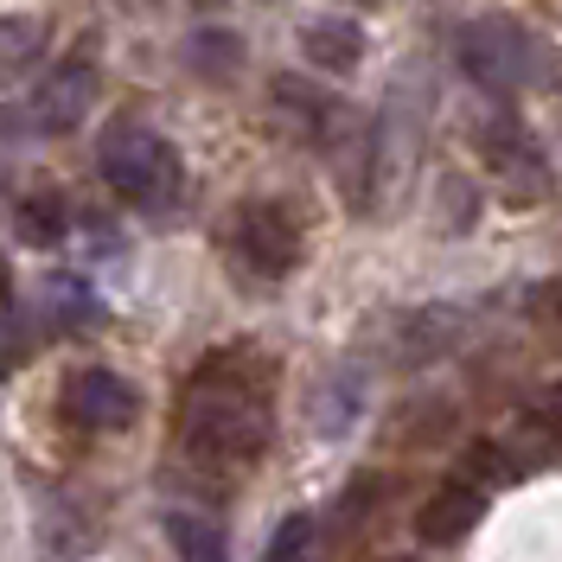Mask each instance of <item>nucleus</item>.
<instances>
[{
  "instance_id": "f3484780",
  "label": "nucleus",
  "mask_w": 562,
  "mask_h": 562,
  "mask_svg": "<svg viewBox=\"0 0 562 562\" xmlns=\"http://www.w3.org/2000/svg\"><path fill=\"white\" fill-rule=\"evenodd\" d=\"M231 52H237V45H231L224 33H199V38H192V65H199V70H224Z\"/></svg>"
},
{
  "instance_id": "f03ea898",
  "label": "nucleus",
  "mask_w": 562,
  "mask_h": 562,
  "mask_svg": "<svg viewBox=\"0 0 562 562\" xmlns=\"http://www.w3.org/2000/svg\"><path fill=\"white\" fill-rule=\"evenodd\" d=\"M97 167H103L109 192H115L122 205H135L140 217H173L179 199H186V167H179L173 140L154 135L135 115H122V122L103 128Z\"/></svg>"
},
{
  "instance_id": "2eb2a0df",
  "label": "nucleus",
  "mask_w": 562,
  "mask_h": 562,
  "mask_svg": "<svg viewBox=\"0 0 562 562\" xmlns=\"http://www.w3.org/2000/svg\"><path fill=\"white\" fill-rule=\"evenodd\" d=\"M167 537H173L179 562H231L224 557V530L199 518V512H167Z\"/></svg>"
},
{
  "instance_id": "7ed1b4c3",
  "label": "nucleus",
  "mask_w": 562,
  "mask_h": 562,
  "mask_svg": "<svg viewBox=\"0 0 562 562\" xmlns=\"http://www.w3.org/2000/svg\"><path fill=\"white\" fill-rule=\"evenodd\" d=\"M460 70L480 83V90H525L530 77H543V70H557V58H543L537 52V38L518 26V20H505V13H492V20H473L454 45Z\"/></svg>"
},
{
  "instance_id": "f8f14e48",
  "label": "nucleus",
  "mask_w": 562,
  "mask_h": 562,
  "mask_svg": "<svg viewBox=\"0 0 562 562\" xmlns=\"http://www.w3.org/2000/svg\"><path fill=\"white\" fill-rule=\"evenodd\" d=\"M38 307H45V319H52L58 333H83V326L103 319V301H97L77 276H52L45 281V294H38Z\"/></svg>"
},
{
  "instance_id": "ddd939ff",
  "label": "nucleus",
  "mask_w": 562,
  "mask_h": 562,
  "mask_svg": "<svg viewBox=\"0 0 562 562\" xmlns=\"http://www.w3.org/2000/svg\"><path fill=\"white\" fill-rule=\"evenodd\" d=\"M307 416H314L319 435H346L351 422H358V371H333V378H319L314 396H307Z\"/></svg>"
},
{
  "instance_id": "9d476101",
  "label": "nucleus",
  "mask_w": 562,
  "mask_h": 562,
  "mask_svg": "<svg viewBox=\"0 0 562 562\" xmlns=\"http://www.w3.org/2000/svg\"><path fill=\"white\" fill-rule=\"evenodd\" d=\"M276 109H281V122H294L307 140H326L333 135V122H339V103H333L326 90H314L307 77H281L276 83Z\"/></svg>"
},
{
  "instance_id": "20e7f679",
  "label": "nucleus",
  "mask_w": 562,
  "mask_h": 562,
  "mask_svg": "<svg viewBox=\"0 0 562 562\" xmlns=\"http://www.w3.org/2000/svg\"><path fill=\"white\" fill-rule=\"evenodd\" d=\"M224 244H231L237 276L281 281V276H294V269H301V217L281 205V199H249V205L231 211Z\"/></svg>"
},
{
  "instance_id": "4468645a",
  "label": "nucleus",
  "mask_w": 562,
  "mask_h": 562,
  "mask_svg": "<svg viewBox=\"0 0 562 562\" xmlns=\"http://www.w3.org/2000/svg\"><path fill=\"white\" fill-rule=\"evenodd\" d=\"M65 224H70V205L58 199V192H33L26 205L13 211V231H20V244H33V249L65 244Z\"/></svg>"
},
{
  "instance_id": "6ab92c4d",
  "label": "nucleus",
  "mask_w": 562,
  "mask_h": 562,
  "mask_svg": "<svg viewBox=\"0 0 562 562\" xmlns=\"http://www.w3.org/2000/svg\"><path fill=\"white\" fill-rule=\"evenodd\" d=\"M358 7H378V0H358Z\"/></svg>"
},
{
  "instance_id": "f257e3e1",
  "label": "nucleus",
  "mask_w": 562,
  "mask_h": 562,
  "mask_svg": "<svg viewBox=\"0 0 562 562\" xmlns=\"http://www.w3.org/2000/svg\"><path fill=\"white\" fill-rule=\"evenodd\" d=\"M179 454L192 460L205 480H237L249 473L269 435H276V403H269V371L244 346L217 351L199 364L179 403Z\"/></svg>"
},
{
  "instance_id": "6e6552de",
  "label": "nucleus",
  "mask_w": 562,
  "mask_h": 562,
  "mask_svg": "<svg viewBox=\"0 0 562 562\" xmlns=\"http://www.w3.org/2000/svg\"><path fill=\"white\" fill-rule=\"evenodd\" d=\"M480 518H486V492L473 486V480H454V486H441L422 505L416 530H422V543H460Z\"/></svg>"
},
{
  "instance_id": "39448f33",
  "label": "nucleus",
  "mask_w": 562,
  "mask_h": 562,
  "mask_svg": "<svg viewBox=\"0 0 562 562\" xmlns=\"http://www.w3.org/2000/svg\"><path fill=\"white\" fill-rule=\"evenodd\" d=\"M480 154H486V167H492V179H498V192H505V199L530 205V199H543V192H550V160H543L537 135H530L512 109L486 115V128H480Z\"/></svg>"
},
{
  "instance_id": "dca6fc26",
  "label": "nucleus",
  "mask_w": 562,
  "mask_h": 562,
  "mask_svg": "<svg viewBox=\"0 0 562 562\" xmlns=\"http://www.w3.org/2000/svg\"><path fill=\"white\" fill-rule=\"evenodd\" d=\"M314 537H319V518L314 512H294V518H281L276 543H269V562H314Z\"/></svg>"
},
{
  "instance_id": "1a4fd4ad",
  "label": "nucleus",
  "mask_w": 562,
  "mask_h": 562,
  "mask_svg": "<svg viewBox=\"0 0 562 562\" xmlns=\"http://www.w3.org/2000/svg\"><path fill=\"white\" fill-rule=\"evenodd\" d=\"M396 333H403V346L390 351V358H396V364H428V358H441V351L454 346L460 314H448V307H422V314L396 319Z\"/></svg>"
},
{
  "instance_id": "a211bd4d",
  "label": "nucleus",
  "mask_w": 562,
  "mask_h": 562,
  "mask_svg": "<svg viewBox=\"0 0 562 562\" xmlns=\"http://www.w3.org/2000/svg\"><path fill=\"white\" fill-rule=\"evenodd\" d=\"M543 416H550V428L562 435V390H550V403H543Z\"/></svg>"
},
{
  "instance_id": "423d86ee",
  "label": "nucleus",
  "mask_w": 562,
  "mask_h": 562,
  "mask_svg": "<svg viewBox=\"0 0 562 562\" xmlns=\"http://www.w3.org/2000/svg\"><path fill=\"white\" fill-rule=\"evenodd\" d=\"M140 409V396L128 378H115L103 364H90V371H70L65 384V416L70 428H83V435H115V428H128Z\"/></svg>"
},
{
  "instance_id": "9b49d317",
  "label": "nucleus",
  "mask_w": 562,
  "mask_h": 562,
  "mask_svg": "<svg viewBox=\"0 0 562 562\" xmlns=\"http://www.w3.org/2000/svg\"><path fill=\"white\" fill-rule=\"evenodd\" d=\"M307 58H314L319 70H333V77H346L358 58H364V33L351 26V20H339V13H326V20H307Z\"/></svg>"
},
{
  "instance_id": "0eeeda50",
  "label": "nucleus",
  "mask_w": 562,
  "mask_h": 562,
  "mask_svg": "<svg viewBox=\"0 0 562 562\" xmlns=\"http://www.w3.org/2000/svg\"><path fill=\"white\" fill-rule=\"evenodd\" d=\"M90 97H97V65L90 58H65L38 77L33 103H26V122L38 135H70L83 115H90Z\"/></svg>"
}]
</instances>
